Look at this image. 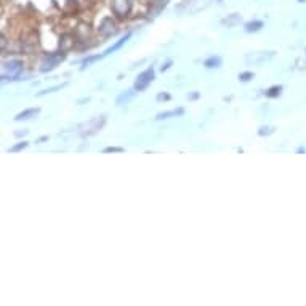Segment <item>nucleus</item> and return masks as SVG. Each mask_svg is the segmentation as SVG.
I'll list each match as a JSON object with an SVG mask.
<instances>
[{"instance_id": "obj_1", "label": "nucleus", "mask_w": 306, "mask_h": 306, "mask_svg": "<svg viewBox=\"0 0 306 306\" xmlns=\"http://www.w3.org/2000/svg\"><path fill=\"white\" fill-rule=\"evenodd\" d=\"M106 124V116H98V117H93L87 120V122L80 124L79 127H77V130H79V135L80 137H93V135H96L99 130L103 129Z\"/></svg>"}, {"instance_id": "obj_2", "label": "nucleus", "mask_w": 306, "mask_h": 306, "mask_svg": "<svg viewBox=\"0 0 306 306\" xmlns=\"http://www.w3.org/2000/svg\"><path fill=\"white\" fill-rule=\"evenodd\" d=\"M65 60H66V53L65 52L47 53L44 58H42L39 71H40V73H50V71H53L55 68H58V65H61V63L65 61Z\"/></svg>"}, {"instance_id": "obj_3", "label": "nucleus", "mask_w": 306, "mask_h": 306, "mask_svg": "<svg viewBox=\"0 0 306 306\" xmlns=\"http://www.w3.org/2000/svg\"><path fill=\"white\" fill-rule=\"evenodd\" d=\"M154 77H155V73H154V68H148L145 69L143 73H140L138 77H137V80H135V85H133V88L137 90V91H143L149 87V83H151L154 80Z\"/></svg>"}, {"instance_id": "obj_4", "label": "nucleus", "mask_w": 306, "mask_h": 306, "mask_svg": "<svg viewBox=\"0 0 306 306\" xmlns=\"http://www.w3.org/2000/svg\"><path fill=\"white\" fill-rule=\"evenodd\" d=\"M133 6V0H112L111 8L114 11V15H117L119 18H125L130 15Z\"/></svg>"}, {"instance_id": "obj_5", "label": "nucleus", "mask_w": 306, "mask_h": 306, "mask_svg": "<svg viewBox=\"0 0 306 306\" xmlns=\"http://www.w3.org/2000/svg\"><path fill=\"white\" fill-rule=\"evenodd\" d=\"M98 31H99V34H101L104 39H108V37H112V35H116V34H117L119 27H117L116 21H114L112 18L106 16V18L101 19V23H99Z\"/></svg>"}, {"instance_id": "obj_6", "label": "nucleus", "mask_w": 306, "mask_h": 306, "mask_svg": "<svg viewBox=\"0 0 306 306\" xmlns=\"http://www.w3.org/2000/svg\"><path fill=\"white\" fill-rule=\"evenodd\" d=\"M23 61H19V60H10V61H6L5 65H3V69L6 71L8 74H13V76H19L21 73H23Z\"/></svg>"}, {"instance_id": "obj_7", "label": "nucleus", "mask_w": 306, "mask_h": 306, "mask_svg": "<svg viewBox=\"0 0 306 306\" xmlns=\"http://www.w3.org/2000/svg\"><path fill=\"white\" fill-rule=\"evenodd\" d=\"M132 37V32H127L125 35H124V37H120L117 42H116V44H114V45H111L108 50H104V56H108V55H111V53H114V52H117V50H120V48H122L125 44H127V40H129Z\"/></svg>"}, {"instance_id": "obj_8", "label": "nucleus", "mask_w": 306, "mask_h": 306, "mask_svg": "<svg viewBox=\"0 0 306 306\" xmlns=\"http://www.w3.org/2000/svg\"><path fill=\"white\" fill-rule=\"evenodd\" d=\"M40 112L39 108H29V109H24V111H21L18 112L16 116H15V120L16 122H21V120H29L32 117H35L37 114Z\"/></svg>"}, {"instance_id": "obj_9", "label": "nucleus", "mask_w": 306, "mask_h": 306, "mask_svg": "<svg viewBox=\"0 0 306 306\" xmlns=\"http://www.w3.org/2000/svg\"><path fill=\"white\" fill-rule=\"evenodd\" d=\"M135 93H137V90H135V88L127 90V91H122V93H120V95L117 96L116 104H117V106H124V104H127V103L132 101V99H133Z\"/></svg>"}, {"instance_id": "obj_10", "label": "nucleus", "mask_w": 306, "mask_h": 306, "mask_svg": "<svg viewBox=\"0 0 306 306\" xmlns=\"http://www.w3.org/2000/svg\"><path fill=\"white\" fill-rule=\"evenodd\" d=\"M184 114V109L183 108H176V109H172V111H163V112H159L157 116H155V120H163V119H170V117H178V116H183Z\"/></svg>"}, {"instance_id": "obj_11", "label": "nucleus", "mask_w": 306, "mask_h": 306, "mask_svg": "<svg viewBox=\"0 0 306 306\" xmlns=\"http://www.w3.org/2000/svg\"><path fill=\"white\" fill-rule=\"evenodd\" d=\"M222 63H223L222 56L213 55V56H209V58L204 61V66L207 69H218L220 66H222Z\"/></svg>"}, {"instance_id": "obj_12", "label": "nucleus", "mask_w": 306, "mask_h": 306, "mask_svg": "<svg viewBox=\"0 0 306 306\" xmlns=\"http://www.w3.org/2000/svg\"><path fill=\"white\" fill-rule=\"evenodd\" d=\"M263 26H265V24H263V21L255 19V21H248V23H245L244 27H245V32H258Z\"/></svg>"}, {"instance_id": "obj_13", "label": "nucleus", "mask_w": 306, "mask_h": 306, "mask_svg": "<svg viewBox=\"0 0 306 306\" xmlns=\"http://www.w3.org/2000/svg\"><path fill=\"white\" fill-rule=\"evenodd\" d=\"M103 56H104V55H90V56H87V58H85V60L82 61V68H80V69H85V68L91 66V65H93V63H96V61L101 60Z\"/></svg>"}, {"instance_id": "obj_14", "label": "nucleus", "mask_w": 306, "mask_h": 306, "mask_svg": "<svg viewBox=\"0 0 306 306\" xmlns=\"http://www.w3.org/2000/svg\"><path fill=\"white\" fill-rule=\"evenodd\" d=\"M60 47H61L63 52H66V50L73 48V47H74V39L69 37V35H65V37H63V40L60 42Z\"/></svg>"}, {"instance_id": "obj_15", "label": "nucleus", "mask_w": 306, "mask_h": 306, "mask_svg": "<svg viewBox=\"0 0 306 306\" xmlns=\"http://www.w3.org/2000/svg\"><path fill=\"white\" fill-rule=\"evenodd\" d=\"M240 23V16L239 15H231V16H228L223 19V24L228 26V27H232V26H236Z\"/></svg>"}, {"instance_id": "obj_16", "label": "nucleus", "mask_w": 306, "mask_h": 306, "mask_svg": "<svg viewBox=\"0 0 306 306\" xmlns=\"http://www.w3.org/2000/svg\"><path fill=\"white\" fill-rule=\"evenodd\" d=\"M281 93H282V87H281V85H274V87L266 90V96L268 98H277Z\"/></svg>"}, {"instance_id": "obj_17", "label": "nucleus", "mask_w": 306, "mask_h": 306, "mask_svg": "<svg viewBox=\"0 0 306 306\" xmlns=\"http://www.w3.org/2000/svg\"><path fill=\"white\" fill-rule=\"evenodd\" d=\"M66 87V83H58V85H55V87H50L47 90H42L37 93V96H44V95H48V93H55V91H58L61 88H65Z\"/></svg>"}, {"instance_id": "obj_18", "label": "nucleus", "mask_w": 306, "mask_h": 306, "mask_svg": "<svg viewBox=\"0 0 306 306\" xmlns=\"http://www.w3.org/2000/svg\"><path fill=\"white\" fill-rule=\"evenodd\" d=\"M27 146H29L27 141H19V143H16L15 146L8 148V153H19V151H23V149H26Z\"/></svg>"}, {"instance_id": "obj_19", "label": "nucleus", "mask_w": 306, "mask_h": 306, "mask_svg": "<svg viewBox=\"0 0 306 306\" xmlns=\"http://www.w3.org/2000/svg\"><path fill=\"white\" fill-rule=\"evenodd\" d=\"M253 73H240L239 74V80L240 82H248V80H252L253 79Z\"/></svg>"}, {"instance_id": "obj_20", "label": "nucleus", "mask_w": 306, "mask_h": 306, "mask_svg": "<svg viewBox=\"0 0 306 306\" xmlns=\"http://www.w3.org/2000/svg\"><path fill=\"white\" fill-rule=\"evenodd\" d=\"M274 132L273 127H261V129L258 130V135L260 137H266V135H271Z\"/></svg>"}, {"instance_id": "obj_21", "label": "nucleus", "mask_w": 306, "mask_h": 306, "mask_svg": "<svg viewBox=\"0 0 306 306\" xmlns=\"http://www.w3.org/2000/svg\"><path fill=\"white\" fill-rule=\"evenodd\" d=\"M104 154H111V153H124V148H117V146H109V148H106Z\"/></svg>"}, {"instance_id": "obj_22", "label": "nucleus", "mask_w": 306, "mask_h": 306, "mask_svg": "<svg viewBox=\"0 0 306 306\" xmlns=\"http://www.w3.org/2000/svg\"><path fill=\"white\" fill-rule=\"evenodd\" d=\"M155 99H157V101H168L170 95L168 93H159L157 96H155Z\"/></svg>"}, {"instance_id": "obj_23", "label": "nucleus", "mask_w": 306, "mask_h": 306, "mask_svg": "<svg viewBox=\"0 0 306 306\" xmlns=\"http://www.w3.org/2000/svg\"><path fill=\"white\" fill-rule=\"evenodd\" d=\"M27 133H29V132H27V130H18V132H15V137L16 138H21V137H24V135H27Z\"/></svg>"}, {"instance_id": "obj_24", "label": "nucleus", "mask_w": 306, "mask_h": 306, "mask_svg": "<svg viewBox=\"0 0 306 306\" xmlns=\"http://www.w3.org/2000/svg\"><path fill=\"white\" fill-rule=\"evenodd\" d=\"M170 66H172V61H167L165 65H162V68H160V69H162V73H163V71H167Z\"/></svg>"}, {"instance_id": "obj_25", "label": "nucleus", "mask_w": 306, "mask_h": 306, "mask_svg": "<svg viewBox=\"0 0 306 306\" xmlns=\"http://www.w3.org/2000/svg\"><path fill=\"white\" fill-rule=\"evenodd\" d=\"M188 98H189V99H197V98H199V91H194V93L188 95Z\"/></svg>"}, {"instance_id": "obj_26", "label": "nucleus", "mask_w": 306, "mask_h": 306, "mask_svg": "<svg viewBox=\"0 0 306 306\" xmlns=\"http://www.w3.org/2000/svg\"><path fill=\"white\" fill-rule=\"evenodd\" d=\"M48 140V137H42V138H39L37 141H35V143H44V141H47Z\"/></svg>"}, {"instance_id": "obj_27", "label": "nucleus", "mask_w": 306, "mask_h": 306, "mask_svg": "<svg viewBox=\"0 0 306 306\" xmlns=\"http://www.w3.org/2000/svg\"><path fill=\"white\" fill-rule=\"evenodd\" d=\"M300 2H303V0H300Z\"/></svg>"}]
</instances>
